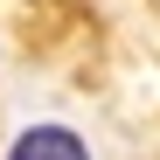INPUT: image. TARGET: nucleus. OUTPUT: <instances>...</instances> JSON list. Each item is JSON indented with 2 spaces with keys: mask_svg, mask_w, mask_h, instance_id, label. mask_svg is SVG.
<instances>
[{
  "mask_svg": "<svg viewBox=\"0 0 160 160\" xmlns=\"http://www.w3.org/2000/svg\"><path fill=\"white\" fill-rule=\"evenodd\" d=\"M7 160H91V153H84V139L63 132V125H28V132L14 139Z\"/></svg>",
  "mask_w": 160,
  "mask_h": 160,
  "instance_id": "nucleus-1",
  "label": "nucleus"
}]
</instances>
